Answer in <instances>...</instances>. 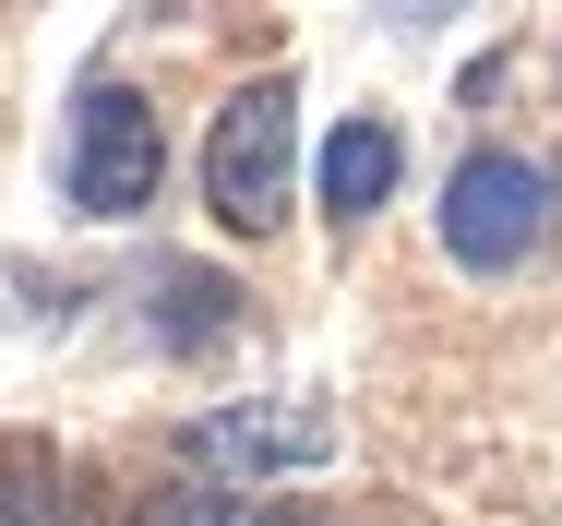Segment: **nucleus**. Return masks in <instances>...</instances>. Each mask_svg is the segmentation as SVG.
Returning a JSON list of instances; mask_svg holds the SVG:
<instances>
[{
  "label": "nucleus",
  "instance_id": "f257e3e1",
  "mask_svg": "<svg viewBox=\"0 0 562 526\" xmlns=\"http://www.w3.org/2000/svg\"><path fill=\"white\" fill-rule=\"evenodd\" d=\"M288 168H300V97L288 72L276 85H239L216 108V144H204V192H216L227 227H276L288 215Z\"/></svg>",
  "mask_w": 562,
  "mask_h": 526
},
{
  "label": "nucleus",
  "instance_id": "f03ea898",
  "mask_svg": "<svg viewBox=\"0 0 562 526\" xmlns=\"http://www.w3.org/2000/svg\"><path fill=\"white\" fill-rule=\"evenodd\" d=\"M539 227H551V180H539L527 156H467V168L443 180V251L467 264V276L527 264Z\"/></svg>",
  "mask_w": 562,
  "mask_h": 526
},
{
  "label": "nucleus",
  "instance_id": "7ed1b4c3",
  "mask_svg": "<svg viewBox=\"0 0 562 526\" xmlns=\"http://www.w3.org/2000/svg\"><path fill=\"white\" fill-rule=\"evenodd\" d=\"M156 168H168V144H156V108L132 85H97L72 108V204L85 215H144L156 204Z\"/></svg>",
  "mask_w": 562,
  "mask_h": 526
},
{
  "label": "nucleus",
  "instance_id": "20e7f679",
  "mask_svg": "<svg viewBox=\"0 0 562 526\" xmlns=\"http://www.w3.org/2000/svg\"><path fill=\"white\" fill-rule=\"evenodd\" d=\"M204 455H227V467H324L336 419L324 407H227V419H204Z\"/></svg>",
  "mask_w": 562,
  "mask_h": 526
},
{
  "label": "nucleus",
  "instance_id": "39448f33",
  "mask_svg": "<svg viewBox=\"0 0 562 526\" xmlns=\"http://www.w3.org/2000/svg\"><path fill=\"white\" fill-rule=\"evenodd\" d=\"M383 192H395V132H383V120H347L336 144H324V204H336V215H371Z\"/></svg>",
  "mask_w": 562,
  "mask_h": 526
},
{
  "label": "nucleus",
  "instance_id": "423d86ee",
  "mask_svg": "<svg viewBox=\"0 0 562 526\" xmlns=\"http://www.w3.org/2000/svg\"><path fill=\"white\" fill-rule=\"evenodd\" d=\"M227 300H239L227 276L168 264V276H156V335H168V347H204V335H227Z\"/></svg>",
  "mask_w": 562,
  "mask_h": 526
},
{
  "label": "nucleus",
  "instance_id": "0eeeda50",
  "mask_svg": "<svg viewBox=\"0 0 562 526\" xmlns=\"http://www.w3.org/2000/svg\"><path fill=\"white\" fill-rule=\"evenodd\" d=\"M144 526H239V515H227V503H204V491H192V503H156V515H144Z\"/></svg>",
  "mask_w": 562,
  "mask_h": 526
},
{
  "label": "nucleus",
  "instance_id": "6e6552de",
  "mask_svg": "<svg viewBox=\"0 0 562 526\" xmlns=\"http://www.w3.org/2000/svg\"><path fill=\"white\" fill-rule=\"evenodd\" d=\"M395 24H443V12H467V0H383Z\"/></svg>",
  "mask_w": 562,
  "mask_h": 526
},
{
  "label": "nucleus",
  "instance_id": "1a4fd4ad",
  "mask_svg": "<svg viewBox=\"0 0 562 526\" xmlns=\"http://www.w3.org/2000/svg\"><path fill=\"white\" fill-rule=\"evenodd\" d=\"M0 526H24V515H12V503H0Z\"/></svg>",
  "mask_w": 562,
  "mask_h": 526
}]
</instances>
